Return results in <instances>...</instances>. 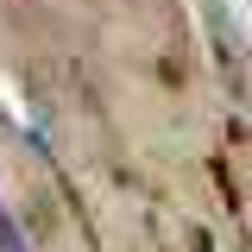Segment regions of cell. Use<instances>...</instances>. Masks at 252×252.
Returning a JSON list of instances; mask_svg holds the SVG:
<instances>
[{
  "instance_id": "1",
  "label": "cell",
  "mask_w": 252,
  "mask_h": 252,
  "mask_svg": "<svg viewBox=\"0 0 252 252\" xmlns=\"http://www.w3.org/2000/svg\"><path fill=\"white\" fill-rule=\"evenodd\" d=\"M0 252H26V240H19V227H13L6 208H0Z\"/></svg>"
}]
</instances>
